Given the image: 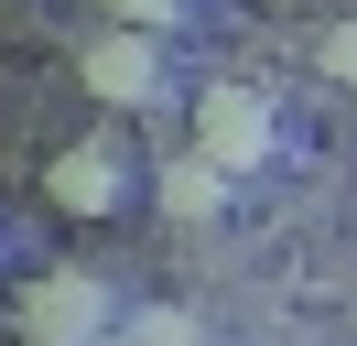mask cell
<instances>
[{
	"label": "cell",
	"mask_w": 357,
	"mask_h": 346,
	"mask_svg": "<svg viewBox=\"0 0 357 346\" xmlns=\"http://www.w3.org/2000/svg\"><path fill=\"white\" fill-rule=\"evenodd\" d=\"M87 98H109V108H152V98H162V54H152V33L109 22V33L87 43Z\"/></svg>",
	"instance_id": "cell-3"
},
{
	"label": "cell",
	"mask_w": 357,
	"mask_h": 346,
	"mask_svg": "<svg viewBox=\"0 0 357 346\" xmlns=\"http://www.w3.org/2000/svg\"><path fill=\"white\" fill-rule=\"evenodd\" d=\"M325 76H347V86H357V22H335V33H325Z\"/></svg>",
	"instance_id": "cell-8"
},
{
	"label": "cell",
	"mask_w": 357,
	"mask_h": 346,
	"mask_svg": "<svg viewBox=\"0 0 357 346\" xmlns=\"http://www.w3.org/2000/svg\"><path fill=\"white\" fill-rule=\"evenodd\" d=\"M44 195L66 216H109L119 195H130V163H119L109 141H76V151H54V173H44Z\"/></svg>",
	"instance_id": "cell-4"
},
{
	"label": "cell",
	"mask_w": 357,
	"mask_h": 346,
	"mask_svg": "<svg viewBox=\"0 0 357 346\" xmlns=\"http://www.w3.org/2000/svg\"><path fill=\"white\" fill-rule=\"evenodd\" d=\"M109 22H130V33H162V22H184V0H109Z\"/></svg>",
	"instance_id": "cell-7"
},
{
	"label": "cell",
	"mask_w": 357,
	"mask_h": 346,
	"mask_svg": "<svg viewBox=\"0 0 357 346\" xmlns=\"http://www.w3.org/2000/svg\"><path fill=\"white\" fill-rule=\"evenodd\" d=\"M130 346H195V314H174V303H162V314L130 324Z\"/></svg>",
	"instance_id": "cell-6"
},
{
	"label": "cell",
	"mask_w": 357,
	"mask_h": 346,
	"mask_svg": "<svg viewBox=\"0 0 357 346\" xmlns=\"http://www.w3.org/2000/svg\"><path fill=\"white\" fill-rule=\"evenodd\" d=\"M195 151H206V163H227V173H260L271 151H282L271 98H260V86H206V98H195Z\"/></svg>",
	"instance_id": "cell-2"
},
{
	"label": "cell",
	"mask_w": 357,
	"mask_h": 346,
	"mask_svg": "<svg viewBox=\"0 0 357 346\" xmlns=\"http://www.w3.org/2000/svg\"><path fill=\"white\" fill-rule=\"evenodd\" d=\"M217 206H227V163L174 151V163H162V216H217Z\"/></svg>",
	"instance_id": "cell-5"
},
{
	"label": "cell",
	"mask_w": 357,
	"mask_h": 346,
	"mask_svg": "<svg viewBox=\"0 0 357 346\" xmlns=\"http://www.w3.org/2000/svg\"><path fill=\"white\" fill-rule=\"evenodd\" d=\"M109 346H130V336H109Z\"/></svg>",
	"instance_id": "cell-9"
},
{
	"label": "cell",
	"mask_w": 357,
	"mask_h": 346,
	"mask_svg": "<svg viewBox=\"0 0 357 346\" xmlns=\"http://www.w3.org/2000/svg\"><path fill=\"white\" fill-rule=\"evenodd\" d=\"M11 324H22V346H109V281L98 271H22Z\"/></svg>",
	"instance_id": "cell-1"
}]
</instances>
